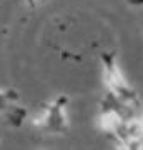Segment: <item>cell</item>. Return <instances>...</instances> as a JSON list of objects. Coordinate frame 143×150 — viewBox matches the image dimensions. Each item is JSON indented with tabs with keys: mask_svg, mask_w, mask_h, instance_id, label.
<instances>
[{
	"mask_svg": "<svg viewBox=\"0 0 143 150\" xmlns=\"http://www.w3.org/2000/svg\"><path fill=\"white\" fill-rule=\"evenodd\" d=\"M101 62V75H103V85L106 87V93L115 97L117 100L127 103L130 107L140 105V97L137 90L128 83L127 77L120 69L118 59L115 52H103L100 54Z\"/></svg>",
	"mask_w": 143,
	"mask_h": 150,
	"instance_id": "cell-1",
	"label": "cell"
},
{
	"mask_svg": "<svg viewBox=\"0 0 143 150\" xmlns=\"http://www.w3.org/2000/svg\"><path fill=\"white\" fill-rule=\"evenodd\" d=\"M67 108H68V97L58 95L52 102H47L43 105L40 115L33 117V127L48 134H67L70 127Z\"/></svg>",
	"mask_w": 143,
	"mask_h": 150,
	"instance_id": "cell-2",
	"label": "cell"
},
{
	"mask_svg": "<svg viewBox=\"0 0 143 150\" xmlns=\"http://www.w3.org/2000/svg\"><path fill=\"white\" fill-rule=\"evenodd\" d=\"M17 100V93L12 90H0V112H5V110H10L13 108Z\"/></svg>",
	"mask_w": 143,
	"mask_h": 150,
	"instance_id": "cell-3",
	"label": "cell"
},
{
	"mask_svg": "<svg viewBox=\"0 0 143 150\" xmlns=\"http://www.w3.org/2000/svg\"><path fill=\"white\" fill-rule=\"evenodd\" d=\"M45 2H48V0H25V4L28 7H32V8H35V7H40L43 5Z\"/></svg>",
	"mask_w": 143,
	"mask_h": 150,
	"instance_id": "cell-4",
	"label": "cell"
},
{
	"mask_svg": "<svg viewBox=\"0 0 143 150\" xmlns=\"http://www.w3.org/2000/svg\"><path fill=\"white\" fill-rule=\"evenodd\" d=\"M130 5H143V0H130Z\"/></svg>",
	"mask_w": 143,
	"mask_h": 150,
	"instance_id": "cell-5",
	"label": "cell"
}]
</instances>
